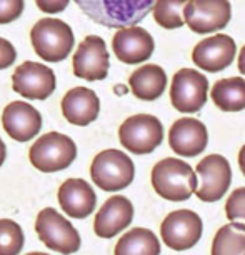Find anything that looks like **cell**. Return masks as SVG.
Here are the masks:
<instances>
[{
	"label": "cell",
	"mask_w": 245,
	"mask_h": 255,
	"mask_svg": "<svg viewBox=\"0 0 245 255\" xmlns=\"http://www.w3.org/2000/svg\"><path fill=\"white\" fill-rule=\"evenodd\" d=\"M155 2L157 0H75L90 20L109 28L137 25L153 10Z\"/></svg>",
	"instance_id": "1"
},
{
	"label": "cell",
	"mask_w": 245,
	"mask_h": 255,
	"mask_svg": "<svg viewBox=\"0 0 245 255\" xmlns=\"http://www.w3.org/2000/svg\"><path fill=\"white\" fill-rule=\"evenodd\" d=\"M152 187L162 199L170 202L189 200L199 189V180L189 163L169 157L152 168Z\"/></svg>",
	"instance_id": "2"
},
{
	"label": "cell",
	"mask_w": 245,
	"mask_h": 255,
	"mask_svg": "<svg viewBox=\"0 0 245 255\" xmlns=\"http://www.w3.org/2000/svg\"><path fill=\"white\" fill-rule=\"evenodd\" d=\"M30 40L35 54L45 62L65 60L74 49V32L60 18H40L32 27Z\"/></svg>",
	"instance_id": "3"
},
{
	"label": "cell",
	"mask_w": 245,
	"mask_h": 255,
	"mask_svg": "<svg viewBox=\"0 0 245 255\" xmlns=\"http://www.w3.org/2000/svg\"><path fill=\"white\" fill-rule=\"evenodd\" d=\"M135 167L132 158L117 148H109L95 155L90 165L94 184L105 192H117L133 182Z\"/></svg>",
	"instance_id": "4"
},
{
	"label": "cell",
	"mask_w": 245,
	"mask_h": 255,
	"mask_svg": "<svg viewBox=\"0 0 245 255\" xmlns=\"http://www.w3.org/2000/svg\"><path fill=\"white\" fill-rule=\"evenodd\" d=\"M30 163L37 170L52 174L70 167L77 158L75 142L59 132H49L30 147L28 152Z\"/></svg>",
	"instance_id": "5"
},
{
	"label": "cell",
	"mask_w": 245,
	"mask_h": 255,
	"mask_svg": "<svg viewBox=\"0 0 245 255\" xmlns=\"http://www.w3.org/2000/svg\"><path fill=\"white\" fill-rule=\"evenodd\" d=\"M122 147L137 155L153 152L163 140V125L155 115L137 114L123 120L119 128Z\"/></svg>",
	"instance_id": "6"
},
{
	"label": "cell",
	"mask_w": 245,
	"mask_h": 255,
	"mask_svg": "<svg viewBox=\"0 0 245 255\" xmlns=\"http://www.w3.org/2000/svg\"><path fill=\"white\" fill-rule=\"evenodd\" d=\"M35 230L42 244L54 252L70 255L80 249V235L77 229L50 207L37 215Z\"/></svg>",
	"instance_id": "7"
},
{
	"label": "cell",
	"mask_w": 245,
	"mask_h": 255,
	"mask_svg": "<svg viewBox=\"0 0 245 255\" xmlns=\"http://www.w3.org/2000/svg\"><path fill=\"white\" fill-rule=\"evenodd\" d=\"M209 80L195 69H180L172 79L170 100L182 114H195L207 104Z\"/></svg>",
	"instance_id": "8"
},
{
	"label": "cell",
	"mask_w": 245,
	"mask_h": 255,
	"mask_svg": "<svg viewBox=\"0 0 245 255\" xmlns=\"http://www.w3.org/2000/svg\"><path fill=\"white\" fill-rule=\"evenodd\" d=\"M202 219L195 212L182 209L175 210L165 217L160 227L163 244L172 250L184 252L192 249L202 237Z\"/></svg>",
	"instance_id": "9"
},
{
	"label": "cell",
	"mask_w": 245,
	"mask_h": 255,
	"mask_svg": "<svg viewBox=\"0 0 245 255\" xmlns=\"http://www.w3.org/2000/svg\"><path fill=\"white\" fill-rule=\"evenodd\" d=\"M184 18L195 33H212L222 30L232 18L229 0H190L185 5Z\"/></svg>",
	"instance_id": "10"
},
{
	"label": "cell",
	"mask_w": 245,
	"mask_h": 255,
	"mask_svg": "<svg viewBox=\"0 0 245 255\" xmlns=\"http://www.w3.org/2000/svg\"><path fill=\"white\" fill-rule=\"evenodd\" d=\"M195 172L200 175V184L195 195L202 202H217L227 194L232 182V168L224 155L212 153L199 162Z\"/></svg>",
	"instance_id": "11"
},
{
	"label": "cell",
	"mask_w": 245,
	"mask_h": 255,
	"mask_svg": "<svg viewBox=\"0 0 245 255\" xmlns=\"http://www.w3.org/2000/svg\"><path fill=\"white\" fill-rule=\"evenodd\" d=\"M55 74L50 67L37 62H23L12 75V87L28 100H45L55 90Z\"/></svg>",
	"instance_id": "12"
},
{
	"label": "cell",
	"mask_w": 245,
	"mask_h": 255,
	"mask_svg": "<svg viewBox=\"0 0 245 255\" xmlns=\"http://www.w3.org/2000/svg\"><path fill=\"white\" fill-rule=\"evenodd\" d=\"M74 75L79 79L97 82L107 79L110 57L107 45L99 35H87L74 54Z\"/></svg>",
	"instance_id": "13"
},
{
	"label": "cell",
	"mask_w": 245,
	"mask_h": 255,
	"mask_svg": "<svg viewBox=\"0 0 245 255\" xmlns=\"http://www.w3.org/2000/svg\"><path fill=\"white\" fill-rule=\"evenodd\" d=\"M235 52H237V45L234 38L225 33H217L214 37L200 40L194 47L192 60L199 69L215 74L232 65Z\"/></svg>",
	"instance_id": "14"
},
{
	"label": "cell",
	"mask_w": 245,
	"mask_h": 255,
	"mask_svg": "<svg viewBox=\"0 0 245 255\" xmlns=\"http://www.w3.org/2000/svg\"><path fill=\"white\" fill-rule=\"evenodd\" d=\"M112 49L115 57L128 65H137L148 60L155 49L152 35L142 27H123L114 35Z\"/></svg>",
	"instance_id": "15"
},
{
	"label": "cell",
	"mask_w": 245,
	"mask_h": 255,
	"mask_svg": "<svg viewBox=\"0 0 245 255\" xmlns=\"http://www.w3.org/2000/svg\"><path fill=\"white\" fill-rule=\"evenodd\" d=\"M209 133L204 122L197 119H179L170 127L169 145L180 157H197L207 148Z\"/></svg>",
	"instance_id": "16"
},
{
	"label": "cell",
	"mask_w": 245,
	"mask_h": 255,
	"mask_svg": "<svg viewBox=\"0 0 245 255\" xmlns=\"http://www.w3.org/2000/svg\"><path fill=\"white\" fill-rule=\"evenodd\" d=\"M2 125L8 137H12L13 140L28 142L40 132L42 115L30 104L15 100V102L8 104L3 110Z\"/></svg>",
	"instance_id": "17"
},
{
	"label": "cell",
	"mask_w": 245,
	"mask_h": 255,
	"mask_svg": "<svg viewBox=\"0 0 245 255\" xmlns=\"http://www.w3.org/2000/svg\"><path fill=\"white\" fill-rule=\"evenodd\" d=\"M133 205L123 195H114L100 207L94 220V232L100 239H112L130 225Z\"/></svg>",
	"instance_id": "18"
},
{
	"label": "cell",
	"mask_w": 245,
	"mask_h": 255,
	"mask_svg": "<svg viewBox=\"0 0 245 255\" xmlns=\"http://www.w3.org/2000/svg\"><path fill=\"white\" fill-rule=\"evenodd\" d=\"M59 204L69 217L85 219L94 212L97 195L84 179H69L59 189Z\"/></svg>",
	"instance_id": "19"
},
{
	"label": "cell",
	"mask_w": 245,
	"mask_h": 255,
	"mask_svg": "<svg viewBox=\"0 0 245 255\" xmlns=\"http://www.w3.org/2000/svg\"><path fill=\"white\" fill-rule=\"evenodd\" d=\"M100 112V100L94 90L87 87H75L69 90L62 99V114L67 122L80 125L92 124Z\"/></svg>",
	"instance_id": "20"
},
{
	"label": "cell",
	"mask_w": 245,
	"mask_h": 255,
	"mask_svg": "<svg viewBox=\"0 0 245 255\" xmlns=\"http://www.w3.org/2000/svg\"><path fill=\"white\" fill-rule=\"evenodd\" d=\"M128 87L137 99L152 102L165 92L167 74L160 65L147 64L132 72L128 79Z\"/></svg>",
	"instance_id": "21"
},
{
	"label": "cell",
	"mask_w": 245,
	"mask_h": 255,
	"mask_svg": "<svg viewBox=\"0 0 245 255\" xmlns=\"http://www.w3.org/2000/svg\"><path fill=\"white\" fill-rule=\"evenodd\" d=\"M210 95L214 104L224 112H240L245 109V80L242 77L217 80Z\"/></svg>",
	"instance_id": "22"
},
{
	"label": "cell",
	"mask_w": 245,
	"mask_h": 255,
	"mask_svg": "<svg viewBox=\"0 0 245 255\" xmlns=\"http://www.w3.org/2000/svg\"><path fill=\"white\" fill-rule=\"evenodd\" d=\"M115 255H158L160 242L148 229H132L115 245Z\"/></svg>",
	"instance_id": "23"
},
{
	"label": "cell",
	"mask_w": 245,
	"mask_h": 255,
	"mask_svg": "<svg viewBox=\"0 0 245 255\" xmlns=\"http://www.w3.org/2000/svg\"><path fill=\"white\" fill-rule=\"evenodd\" d=\"M212 255H245V224L230 222L215 234Z\"/></svg>",
	"instance_id": "24"
},
{
	"label": "cell",
	"mask_w": 245,
	"mask_h": 255,
	"mask_svg": "<svg viewBox=\"0 0 245 255\" xmlns=\"http://www.w3.org/2000/svg\"><path fill=\"white\" fill-rule=\"evenodd\" d=\"M189 2L190 0H157L152 10L153 18L158 25L167 30L184 27V10Z\"/></svg>",
	"instance_id": "25"
},
{
	"label": "cell",
	"mask_w": 245,
	"mask_h": 255,
	"mask_svg": "<svg viewBox=\"0 0 245 255\" xmlns=\"http://www.w3.org/2000/svg\"><path fill=\"white\" fill-rule=\"evenodd\" d=\"M22 227L10 219H0V255H18L23 249Z\"/></svg>",
	"instance_id": "26"
},
{
	"label": "cell",
	"mask_w": 245,
	"mask_h": 255,
	"mask_svg": "<svg viewBox=\"0 0 245 255\" xmlns=\"http://www.w3.org/2000/svg\"><path fill=\"white\" fill-rule=\"evenodd\" d=\"M225 215L230 222H235V220L245 222V187L235 189L230 194L227 204H225Z\"/></svg>",
	"instance_id": "27"
},
{
	"label": "cell",
	"mask_w": 245,
	"mask_h": 255,
	"mask_svg": "<svg viewBox=\"0 0 245 255\" xmlns=\"http://www.w3.org/2000/svg\"><path fill=\"white\" fill-rule=\"evenodd\" d=\"M23 0H0V25H5L23 13Z\"/></svg>",
	"instance_id": "28"
},
{
	"label": "cell",
	"mask_w": 245,
	"mask_h": 255,
	"mask_svg": "<svg viewBox=\"0 0 245 255\" xmlns=\"http://www.w3.org/2000/svg\"><path fill=\"white\" fill-rule=\"evenodd\" d=\"M17 59V52L13 49V45L5 38L0 37V70L10 67Z\"/></svg>",
	"instance_id": "29"
},
{
	"label": "cell",
	"mask_w": 245,
	"mask_h": 255,
	"mask_svg": "<svg viewBox=\"0 0 245 255\" xmlns=\"http://www.w3.org/2000/svg\"><path fill=\"white\" fill-rule=\"evenodd\" d=\"M70 0H35L37 7L44 13H60L64 12Z\"/></svg>",
	"instance_id": "30"
},
{
	"label": "cell",
	"mask_w": 245,
	"mask_h": 255,
	"mask_svg": "<svg viewBox=\"0 0 245 255\" xmlns=\"http://www.w3.org/2000/svg\"><path fill=\"white\" fill-rule=\"evenodd\" d=\"M239 70H240V74L245 75V45L242 47V50H240V54H239Z\"/></svg>",
	"instance_id": "31"
},
{
	"label": "cell",
	"mask_w": 245,
	"mask_h": 255,
	"mask_svg": "<svg viewBox=\"0 0 245 255\" xmlns=\"http://www.w3.org/2000/svg\"><path fill=\"white\" fill-rule=\"evenodd\" d=\"M239 165H240L242 174L245 175V145L240 148V152H239Z\"/></svg>",
	"instance_id": "32"
},
{
	"label": "cell",
	"mask_w": 245,
	"mask_h": 255,
	"mask_svg": "<svg viewBox=\"0 0 245 255\" xmlns=\"http://www.w3.org/2000/svg\"><path fill=\"white\" fill-rule=\"evenodd\" d=\"M5 157H7V148H5V143H3V140L0 138V167H2Z\"/></svg>",
	"instance_id": "33"
},
{
	"label": "cell",
	"mask_w": 245,
	"mask_h": 255,
	"mask_svg": "<svg viewBox=\"0 0 245 255\" xmlns=\"http://www.w3.org/2000/svg\"><path fill=\"white\" fill-rule=\"evenodd\" d=\"M27 255H47V254H42V252H30V254H27Z\"/></svg>",
	"instance_id": "34"
}]
</instances>
